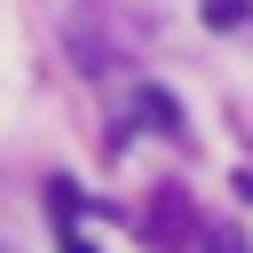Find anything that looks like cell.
I'll list each match as a JSON object with an SVG mask.
<instances>
[{
	"label": "cell",
	"mask_w": 253,
	"mask_h": 253,
	"mask_svg": "<svg viewBox=\"0 0 253 253\" xmlns=\"http://www.w3.org/2000/svg\"><path fill=\"white\" fill-rule=\"evenodd\" d=\"M134 111H142V119H158L166 134H182V103H174L166 87H142V95H134Z\"/></svg>",
	"instance_id": "obj_1"
},
{
	"label": "cell",
	"mask_w": 253,
	"mask_h": 253,
	"mask_svg": "<svg viewBox=\"0 0 253 253\" xmlns=\"http://www.w3.org/2000/svg\"><path fill=\"white\" fill-rule=\"evenodd\" d=\"M206 24H213V32H237V24H245V0H206Z\"/></svg>",
	"instance_id": "obj_2"
},
{
	"label": "cell",
	"mask_w": 253,
	"mask_h": 253,
	"mask_svg": "<svg viewBox=\"0 0 253 253\" xmlns=\"http://www.w3.org/2000/svg\"><path fill=\"white\" fill-rule=\"evenodd\" d=\"M206 245H213V253H245V237H237V229H213Z\"/></svg>",
	"instance_id": "obj_3"
},
{
	"label": "cell",
	"mask_w": 253,
	"mask_h": 253,
	"mask_svg": "<svg viewBox=\"0 0 253 253\" xmlns=\"http://www.w3.org/2000/svg\"><path fill=\"white\" fill-rule=\"evenodd\" d=\"M237 190H245V206H253V174H237Z\"/></svg>",
	"instance_id": "obj_4"
},
{
	"label": "cell",
	"mask_w": 253,
	"mask_h": 253,
	"mask_svg": "<svg viewBox=\"0 0 253 253\" xmlns=\"http://www.w3.org/2000/svg\"><path fill=\"white\" fill-rule=\"evenodd\" d=\"M63 253H87V245H79V237H71V245H63Z\"/></svg>",
	"instance_id": "obj_5"
}]
</instances>
